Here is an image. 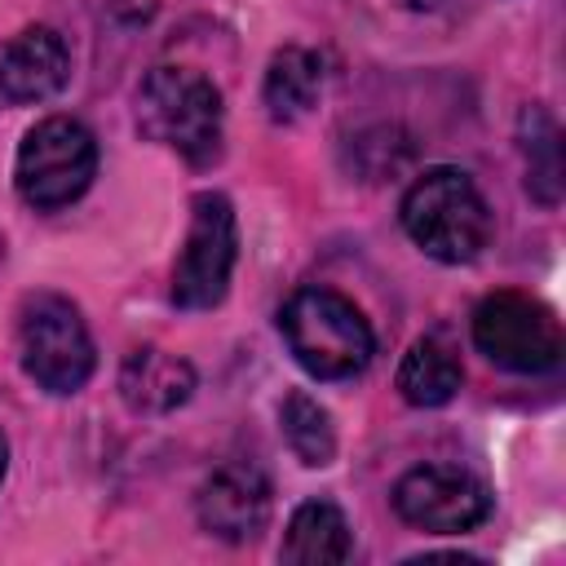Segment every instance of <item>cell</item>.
I'll return each instance as SVG.
<instances>
[{
	"label": "cell",
	"mask_w": 566,
	"mask_h": 566,
	"mask_svg": "<svg viewBox=\"0 0 566 566\" xmlns=\"http://www.w3.org/2000/svg\"><path fill=\"white\" fill-rule=\"evenodd\" d=\"M279 332H283L292 358L318 380H349L376 354L371 323L363 318V310L354 301H345L332 287L292 292L279 310Z\"/></svg>",
	"instance_id": "cell-1"
},
{
	"label": "cell",
	"mask_w": 566,
	"mask_h": 566,
	"mask_svg": "<svg viewBox=\"0 0 566 566\" xmlns=\"http://www.w3.org/2000/svg\"><path fill=\"white\" fill-rule=\"evenodd\" d=\"M402 230L424 256L460 265L486 248L491 208L469 172L438 164V168H424L402 195Z\"/></svg>",
	"instance_id": "cell-2"
},
{
	"label": "cell",
	"mask_w": 566,
	"mask_h": 566,
	"mask_svg": "<svg viewBox=\"0 0 566 566\" xmlns=\"http://www.w3.org/2000/svg\"><path fill=\"white\" fill-rule=\"evenodd\" d=\"M137 124L190 164L221 155V93L190 66H155L137 93Z\"/></svg>",
	"instance_id": "cell-3"
},
{
	"label": "cell",
	"mask_w": 566,
	"mask_h": 566,
	"mask_svg": "<svg viewBox=\"0 0 566 566\" xmlns=\"http://www.w3.org/2000/svg\"><path fill=\"white\" fill-rule=\"evenodd\" d=\"M18 354L27 376L49 394H75L93 376V336L84 314L57 292H31L18 314Z\"/></svg>",
	"instance_id": "cell-4"
},
{
	"label": "cell",
	"mask_w": 566,
	"mask_h": 566,
	"mask_svg": "<svg viewBox=\"0 0 566 566\" xmlns=\"http://www.w3.org/2000/svg\"><path fill=\"white\" fill-rule=\"evenodd\" d=\"M93 172H97V142L71 115L40 119L22 137L18 159H13V186L40 212L66 208L71 199H80L88 190Z\"/></svg>",
	"instance_id": "cell-5"
},
{
	"label": "cell",
	"mask_w": 566,
	"mask_h": 566,
	"mask_svg": "<svg viewBox=\"0 0 566 566\" xmlns=\"http://www.w3.org/2000/svg\"><path fill=\"white\" fill-rule=\"evenodd\" d=\"M473 345L504 371L544 376L562 363L557 314L526 292H491L473 310Z\"/></svg>",
	"instance_id": "cell-6"
},
{
	"label": "cell",
	"mask_w": 566,
	"mask_h": 566,
	"mask_svg": "<svg viewBox=\"0 0 566 566\" xmlns=\"http://www.w3.org/2000/svg\"><path fill=\"white\" fill-rule=\"evenodd\" d=\"M239 256L234 208L226 195L203 190L190 203V234L172 270V301L181 310H212L230 287V270Z\"/></svg>",
	"instance_id": "cell-7"
},
{
	"label": "cell",
	"mask_w": 566,
	"mask_h": 566,
	"mask_svg": "<svg viewBox=\"0 0 566 566\" xmlns=\"http://www.w3.org/2000/svg\"><path fill=\"white\" fill-rule=\"evenodd\" d=\"M394 509L402 522H411L420 531L460 535V531H473L478 522H486L491 491L455 464H420L398 478Z\"/></svg>",
	"instance_id": "cell-8"
},
{
	"label": "cell",
	"mask_w": 566,
	"mask_h": 566,
	"mask_svg": "<svg viewBox=\"0 0 566 566\" xmlns=\"http://www.w3.org/2000/svg\"><path fill=\"white\" fill-rule=\"evenodd\" d=\"M195 513H199V526L212 531L217 539L248 544L270 522V482L256 464L230 460L203 478V486L195 495Z\"/></svg>",
	"instance_id": "cell-9"
},
{
	"label": "cell",
	"mask_w": 566,
	"mask_h": 566,
	"mask_svg": "<svg viewBox=\"0 0 566 566\" xmlns=\"http://www.w3.org/2000/svg\"><path fill=\"white\" fill-rule=\"evenodd\" d=\"M66 80L71 53L53 27H22L0 44V93L9 102H44Z\"/></svg>",
	"instance_id": "cell-10"
},
{
	"label": "cell",
	"mask_w": 566,
	"mask_h": 566,
	"mask_svg": "<svg viewBox=\"0 0 566 566\" xmlns=\"http://www.w3.org/2000/svg\"><path fill=\"white\" fill-rule=\"evenodd\" d=\"M119 394L137 416H168L195 394V367L168 349L142 345L119 367Z\"/></svg>",
	"instance_id": "cell-11"
},
{
	"label": "cell",
	"mask_w": 566,
	"mask_h": 566,
	"mask_svg": "<svg viewBox=\"0 0 566 566\" xmlns=\"http://www.w3.org/2000/svg\"><path fill=\"white\" fill-rule=\"evenodd\" d=\"M283 562L292 566H332L349 557V522L332 500H305L283 535L279 548Z\"/></svg>",
	"instance_id": "cell-12"
},
{
	"label": "cell",
	"mask_w": 566,
	"mask_h": 566,
	"mask_svg": "<svg viewBox=\"0 0 566 566\" xmlns=\"http://www.w3.org/2000/svg\"><path fill=\"white\" fill-rule=\"evenodd\" d=\"M323 93V57L314 49H301V44H287L270 57V71H265V111L279 119V124H292L301 115H310V106L318 102Z\"/></svg>",
	"instance_id": "cell-13"
},
{
	"label": "cell",
	"mask_w": 566,
	"mask_h": 566,
	"mask_svg": "<svg viewBox=\"0 0 566 566\" xmlns=\"http://www.w3.org/2000/svg\"><path fill=\"white\" fill-rule=\"evenodd\" d=\"M464 380V367L455 358V349L438 336H420L402 363H398V394L411 402V407H442L455 398Z\"/></svg>",
	"instance_id": "cell-14"
},
{
	"label": "cell",
	"mask_w": 566,
	"mask_h": 566,
	"mask_svg": "<svg viewBox=\"0 0 566 566\" xmlns=\"http://www.w3.org/2000/svg\"><path fill=\"white\" fill-rule=\"evenodd\" d=\"M279 420H283V438H287V447H292V455L301 464H310V469L332 464V455H336V424H332V416H327V407L318 398H310L305 389H292L283 398Z\"/></svg>",
	"instance_id": "cell-15"
},
{
	"label": "cell",
	"mask_w": 566,
	"mask_h": 566,
	"mask_svg": "<svg viewBox=\"0 0 566 566\" xmlns=\"http://www.w3.org/2000/svg\"><path fill=\"white\" fill-rule=\"evenodd\" d=\"M522 150H526V186L539 203H557L562 199V142H557V124L548 111L531 106L522 115Z\"/></svg>",
	"instance_id": "cell-16"
},
{
	"label": "cell",
	"mask_w": 566,
	"mask_h": 566,
	"mask_svg": "<svg viewBox=\"0 0 566 566\" xmlns=\"http://www.w3.org/2000/svg\"><path fill=\"white\" fill-rule=\"evenodd\" d=\"M402 9H416V13H433V9H442L447 0H398Z\"/></svg>",
	"instance_id": "cell-17"
},
{
	"label": "cell",
	"mask_w": 566,
	"mask_h": 566,
	"mask_svg": "<svg viewBox=\"0 0 566 566\" xmlns=\"http://www.w3.org/2000/svg\"><path fill=\"white\" fill-rule=\"evenodd\" d=\"M4 469H9V442H4V433H0V482H4Z\"/></svg>",
	"instance_id": "cell-18"
}]
</instances>
